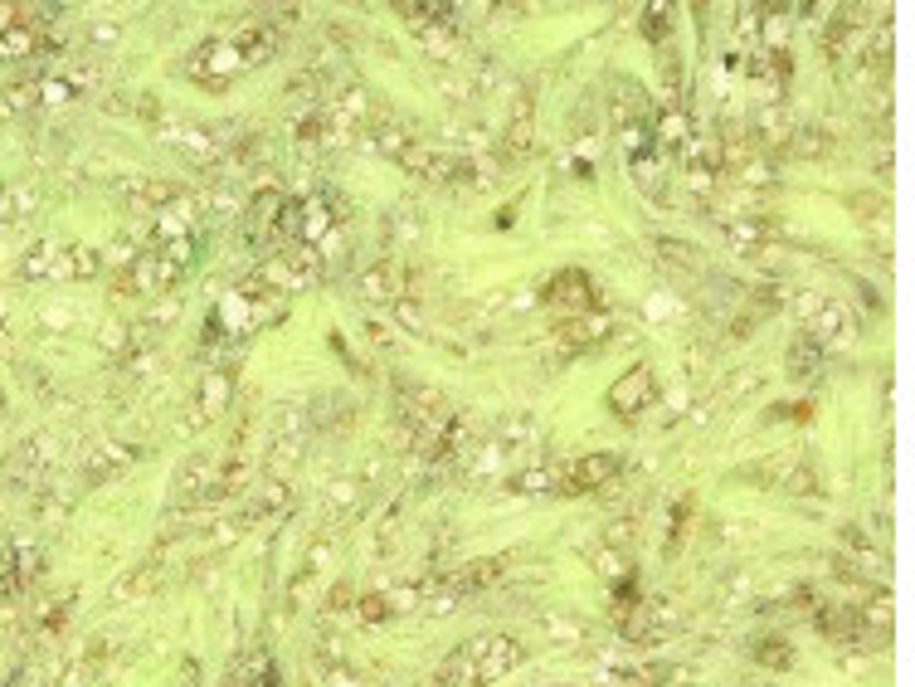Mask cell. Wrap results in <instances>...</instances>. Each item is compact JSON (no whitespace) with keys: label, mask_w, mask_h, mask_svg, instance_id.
I'll return each instance as SVG.
<instances>
[{"label":"cell","mask_w":915,"mask_h":687,"mask_svg":"<svg viewBox=\"0 0 915 687\" xmlns=\"http://www.w3.org/2000/svg\"><path fill=\"white\" fill-rule=\"evenodd\" d=\"M346 605H356V590H351V580H341V585L331 590L322 610H327V614H346Z\"/></svg>","instance_id":"b9f144b4"},{"label":"cell","mask_w":915,"mask_h":687,"mask_svg":"<svg viewBox=\"0 0 915 687\" xmlns=\"http://www.w3.org/2000/svg\"><path fill=\"white\" fill-rule=\"evenodd\" d=\"M842 546H847V556H852V561H862L867 571H881V566H886V561H881V551L872 546V536L862 532V527H842Z\"/></svg>","instance_id":"4dcf8cb0"},{"label":"cell","mask_w":915,"mask_h":687,"mask_svg":"<svg viewBox=\"0 0 915 687\" xmlns=\"http://www.w3.org/2000/svg\"><path fill=\"white\" fill-rule=\"evenodd\" d=\"M614 332H619V317L604 307H589V312H575L555 327V342L570 346V351H585V346H604Z\"/></svg>","instance_id":"30bf717a"},{"label":"cell","mask_w":915,"mask_h":687,"mask_svg":"<svg viewBox=\"0 0 915 687\" xmlns=\"http://www.w3.org/2000/svg\"><path fill=\"white\" fill-rule=\"evenodd\" d=\"M307 429L312 420L302 415V405H283L278 415H273V434H268V468L273 473H288L302 449H307Z\"/></svg>","instance_id":"3957f363"},{"label":"cell","mask_w":915,"mask_h":687,"mask_svg":"<svg viewBox=\"0 0 915 687\" xmlns=\"http://www.w3.org/2000/svg\"><path fill=\"white\" fill-rule=\"evenodd\" d=\"M176 317H181V303H176L171 293L161 298V307H151V327H171Z\"/></svg>","instance_id":"7bdbcfd3"},{"label":"cell","mask_w":915,"mask_h":687,"mask_svg":"<svg viewBox=\"0 0 915 687\" xmlns=\"http://www.w3.org/2000/svg\"><path fill=\"white\" fill-rule=\"evenodd\" d=\"M502 463H507V444L487 439V444H482V449H477V454L463 463V473H468L473 483H487V478H497V473H502Z\"/></svg>","instance_id":"cb8c5ba5"},{"label":"cell","mask_w":915,"mask_h":687,"mask_svg":"<svg viewBox=\"0 0 915 687\" xmlns=\"http://www.w3.org/2000/svg\"><path fill=\"white\" fill-rule=\"evenodd\" d=\"M541 629H546L555 644H580V639H585V624L570 619V614H560V610H550L546 619H541Z\"/></svg>","instance_id":"836d02e7"},{"label":"cell","mask_w":915,"mask_h":687,"mask_svg":"<svg viewBox=\"0 0 915 687\" xmlns=\"http://www.w3.org/2000/svg\"><path fill=\"white\" fill-rule=\"evenodd\" d=\"M361 497H366V483H361V478H331L327 483V502L336 512H356Z\"/></svg>","instance_id":"d6a6232c"},{"label":"cell","mask_w":915,"mask_h":687,"mask_svg":"<svg viewBox=\"0 0 915 687\" xmlns=\"http://www.w3.org/2000/svg\"><path fill=\"white\" fill-rule=\"evenodd\" d=\"M502 488L516 497H565V468L560 463H531L521 473H507Z\"/></svg>","instance_id":"7c38bea8"},{"label":"cell","mask_w":915,"mask_h":687,"mask_svg":"<svg viewBox=\"0 0 915 687\" xmlns=\"http://www.w3.org/2000/svg\"><path fill=\"white\" fill-rule=\"evenodd\" d=\"M20 590H25V575L10 561V551H0V600H20Z\"/></svg>","instance_id":"f35d334b"},{"label":"cell","mask_w":915,"mask_h":687,"mask_svg":"<svg viewBox=\"0 0 915 687\" xmlns=\"http://www.w3.org/2000/svg\"><path fill=\"white\" fill-rule=\"evenodd\" d=\"M103 346H108V351H122V346H127V327H122V322H117V327H103Z\"/></svg>","instance_id":"bcb514c9"},{"label":"cell","mask_w":915,"mask_h":687,"mask_svg":"<svg viewBox=\"0 0 915 687\" xmlns=\"http://www.w3.org/2000/svg\"><path fill=\"white\" fill-rule=\"evenodd\" d=\"M658 400V371L648 366V361H638L628 376H619V381L609 385V395H604V405L619 415V420H638L648 405Z\"/></svg>","instance_id":"277c9868"},{"label":"cell","mask_w":915,"mask_h":687,"mask_svg":"<svg viewBox=\"0 0 915 687\" xmlns=\"http://www.w3.org/2000/svg\"><path fill=\"white\" fill-rule=\"evenodd\" d=\"M98 268H103V259H98L93 249H69L64 264H59V273H69V278H93Z\"/></svg>","instance_id":"74e56055"},{"label":"cell","mask_w":915,"mask_h":687,"mask_svg":"<svg viewBox=\"0 0 915 687\" xmlns=\"http://www.w3.org/2000/svg\"><path fill=\"white\" fill-rule=\"evenodd\" d=\"M847 327H852V307L842 303V298H823L818 312L804 322V337H813L818 346H828V342H842Z\"/></svg>","instance_id":"5bb4252c"},{"label":"cell","mask_w":915,"mask_h":687,"mask_svg":"<svg viewBox=\"0 0 915 687\" xmlns=\"http://www.w3.org/2000/svg\"><path fill=\"white\" fill-rule=\"evenodd\" d=\"M39 49V30L35 25H10L0 35V59H30Z\"/></svg>","instance_id":"f1b7e54d"},{"label":"cell","mask_w":915,"mask_h":687,"mask_svg":"<svg viewBox=\"0 0 915 687\" xmlns=\"http://www.w3.org/2000/svg\"><path fill=\"white\" fill-rule=\"evenodd\" d=\"M54 254H59L54 244H35V249L25 254V264H20V273H25V278H49V273H59V264H54Z\"/></svg>","instance_id":"e575fe53"},{"label":"cell","mask_w":915,"mask_h":687,"mask_svg":"<svg viewBox=\"0 0 915 687\" xmlns=\"http://www.w3.org/2000/svg\"><path fill=\"white\" fill-rule=\"evenodd\" d=\"M672 15H677L672 5H648L643 10V35L653 39V44H662V39L672 35Z\"/></svg>","instance_id":"d590c367"},{"label":"cell","mask_w":915,"mask_h":687,"mask_svg":"<svg viewBox=\"0 0 915 687\" xmlns=\"http://www.w3.org/2000/svg\"><path fill=\"white\" fill-rule=\"evenodd\" d=\"M541 303L575 317V312L599 307V288H594V278H589L585 268H560V273H550L546 283H541Z\"/></svg>","instance_id":"8992f818"},{"label":"cell","mask_w":915,"mask_h":687,"mask_svg":"<svg viewBox=\"0 0 915 687\" xmlns=\"http://www.w3.org/2000/svg\"><path fill=\"white\" fill-rule=\"evenodd\" d=\"M331 551H336V532H322V536H317V541H312V551H307V556H302V571H297L293 590H288V605H297V600H302V590H307V580H317V575L327 571Z\"/></svg>","instance_id":"ac0fdd59"},{"label":"cell","mask_w":915,"mask_h":687,"mask_svg":"<svg viewBox=\"0 0 915 687\" xmlns=\"http://www.w3.org/2000/svg\"><path fill=\"white\" fill-rule=\"evenodd\" d=\"M458 658H463V687H492L526 663V649L512 634H477L458 644Z\"/></svg>","instance_id":"6da1fadb"},{"label":"cell","mask_w":915,"mask_h":687,"mask_svg":"<svg viewBox=\"0 0 915 687\" xmlns=\"http://www.w3.org/2000/svg\"><path fill=\"white\" fill-rule=\"evenodd\" d=\"M794 15L789 10H760V39L769 44V54H784V44H789V25Z\"/></svg>","instance_id":"f546056e"},{"label":"cell","mask_w":915,"mask_h":687,"mask_svg":"<svg viewBox=\"0 0 915 687\" xmlns=\"http://www.w3.org/2000/svg\"><path fill=\"white\" fill-rule=\"evenodd\" d=\"M813 624H818V634H823L828 644H857V639H862L857 605H818Z\"/></svg>","instance_id":"9a60e30c"},{"label":"cell","mask_w":915,"mask_h":687,"mask_svg":"<svg viewBox=\"0 0 915 687\" xmlns=\"http://www.w3.org/2000/svg\"><path fill=\"white\" fill-rule=\"evenodd\" d=\"M541 439V429H536V420L531 415H507V420L497 424V444H507V454H516V449H531Z\"/></svg>","instance_id":"d4e9b609"},{"label":"cell","mask_w":915,"mask_h":687,"mask_svg":"<svg viewBox=\"0 0 915 687\" xmlns=\"http://www.w3.org/2000/svg\"><path fill=\"white\" fill-rule=\"evenodd\" d=\"M731 176H735V186H745V191H769V186H774V166H769L765 152L740 156L731 166Z\"/></svg>","instance_id":"7402d4cb"},{"label":"cell","mask_w":915,"mask_h":687,"mask_svg":"<svg viewBox=\"0 0 915 687\" xmlns=\"http://www.w3.org/2000/svg\"><path fill=\"white\" fill-rule=\"evenodd\" d=\"M619 473H623V454H614V449H594V454L570 458V463H565V497L599 493V488H609Z\"/></svg>","instance_id":"52a82bcc"},{"label":"cell","mask_w":915,"mask_h":687,"mask_svg":"<svg viewBox=\"0 0 915 687\" xmlns=\"http://www.w3.org/2000/svg\"><path fill=\"white\" fill-rule=\"evenodd\" d=\"M317 673H322V687H385L366 678L361 668H351L346 658H336L331 649H317Z\"/></svg>","instance_id":"d6986e66"},{"label":"cell","mask_w":915,"mask_h":687,"mask_svg":"<svg viewBox=\"0 0 915 687\" xmlns=\"http://www.w3.org/2000/svg\"><path fill=\"white\" fill-rule=\"evenodd\" d=\"M424 595H429V575H419V580H404V585H390V590H375L366 600H356L361 605V619L366 624H385V619H400V614H414L424 605Z\"/></svg>","instance_id":"5b68a950"},{"label":"cell","mask_w":915,"mask_h":687,"mask_svg":"<svg viewBox=\"0 0 915 687\" xmlns=\"http://www.w3.org/2000/svg\"><path fill=\"white\" fill-rule=\"evenodd\" d=\"M127 463H132V449H122V444H112V439H98V444H88V449L78 454V478H83L88 488H98V483L117 478Z\"/></svg>","instance_id":"8fae6325"},{"label":"cell","mask_w":915,"mask_h":687,"mask_svg":"<svg viewBox=\"0 0 915 687\" xmlns=\"http://www.w3.org/2000/svg\"><path fill=\"white\" fill-rule=\"evenodd\" d=\"M818 361H823V346L813 342V337H794L789 342V356H784V366H789V376H818Z\"/></svg>","instance_id":"484cf974"},{"label":"cell","mask_w":915,"mask_h":687,"mask_svg":"<svg viewBox=\"0 0 915 687\" xmlns=\"http://www.w3.org/2000/svg\"><path fill=\"white\" fill-rule=\"evenodd\" d=\"M15 20H20V10H15V5H0V35H5Z\"/></svg>","instance_id":"c3c4849f"},{"label":"cell","mask_w":915,"mask_h":687,"mask_svg":"<svg viewBox=\"0 0 915 687\" xmlns=\"http://www.w3.org/2000/svg\"><path fill=\"white\" fill-rule=\"evenodd\" d=\"M151 585V566H137V571H127V580H122V585H112V605H122V600H132V595H142V590H147Z\"/></svg>","instance_id":"ab89813d"},{"label":"cell","mask_w":915,"mask_h":687,"mask_svg":"<svg viewBox=\"0 0 915 687\" xmlns=\"http://www.w3.org/2000/svg\"><path fill=\"white\" fill-rule=\"evenodd\" d=\"M190 69L195 78H205V83H229L234 74H244L249 69V59H244V49L234 44V35H220V39H205L195 54H190Z\"/></svg>","instance_id":"ba28073f"},{"label":"cell","mask_w":915,"mask_h":687,"mask_svg":"<svg viewBox=\"0 0 915 687\" xmlns=\"http://www.w3.org/2000/svg\"><path fill=\"white\" fill-rule=\"evenodd\" d=\"M531 152H536V122H531V98H521L512 122H507V137H502V161L512 166V161H526Z\"/></svg>","instance_id":"2e32d148"},{"label":"cell","mask_w":915,"mask_h":687,"mask_svg":"<svg viewBox=\"0 0 915 687\" xmlns=\"http://www.w3.org/2000/svg\"><path fill=\"white\" fill-rule=\"evenodd\" d=\"M755 663H765V668H794V649H789V639H779V634H765V639H755Z\"/></svg>","instance_id":"1f68e13d"},{"label":"cell","mask_w":915,"mask_h":687,"mask_svg":"<svg viewBox=\"0 0 915 687\" xmlns=\"http://www.w3.org/2000/svg\"><path fill=\"white\" fill-rule=\"evenodd\" d=\"M735 30L755 35V30H760V5H740V10H735Z\"/></svg>","instance_id":"f6af8a7d"},{"label":"cell","mask_w":915,"mask_h":687,"mask_svg":"<svg viewBox=\"0 0 915 687\" xmlns=\"http://www.w3.org/2000/svg\"><path fill=\"white\" fill-rule=\"evenodd\" d=\"M356 288H361V298H366V303L395 307L400 298H409V268H404L400 259H375L370 268H361Z\"/></svg>","instance_id":"9c48e42d"},{"label":"cell","mask_w":915,"mask_h":687,"mask_svg":"<svg viewBox=\"0 0 915 687\" xmlns=\"http://www.w3.org/2000/svg\"><path fill=\"white\" fill-rule=\"evenodd\" d=\"M0 332H5V312H0Z\"/></svg>","instance_id":"681fc988"},{"label":"cell","mask_w":915,"mask_h":687,"mask_svg":"<svg viewBox=\"0 0 915 687\" xmlns=\"http://www.w3.org/2000/svg\"><path fill=\"white\" fill-rule=\"evenodd\" d=\"M35 512H39V522H64V517H69V493H59V488H39Z\"/></svg>","instance_id":"8d00e7d4"},{"label":"cell","mask_w":915,"mask_h":687,"mask_svg":"<svg viewBox=\"0 0 915 687\" xmlns=\"http://www.w3.org/2000/svg\"><path fill=\"white\" fill-rule=\"evenodd\" d=\"M370 147H375L380 156H390V161H400V166H404V156L419 147V137H414V132H409L404 122H380V127H375V142H370Z\"/></svg>","instance_id":"44dd1931"},{"label":"cell","mask_w":915,"mask_h":687,"mask_svg":"<svg viewBox=\"0 0 915 687\" xmlns=\"http://www.w3.org/2000/svg\"><path fill=\"white\" fill-rule=\"evenodd\" d=\"M93 687H103V683H93Z\"/></svg>","instance_id":"f907efd6"},{"label":"cell","mask_w":915,"mask_h":687,"mask_svg":"<svg viewBox=\"0 0 915 687\" xmlns=\"http://www.w3.org/2000/svg\"><path fill=\"white\" fill-rule=\"evenodd\" d=\"M589 561H594V571L604 575V580H633V561H628V551L614 546V541H599L589 551Z\"/></svg>","instance_id":"603a6c76"},{"label":"cell","mask_w":915,"mask_h":687,"mask_svg":"<svg viewBox=\"0 0 915 687\" xmlns=\"http://www.w3.org/2000/svg\"><path fill=\"white\" fill-rule=\"evenodd\" d=\"M88 35H93V39H103V44H112V39L122 35V30H117V25H93Z\"/></svg>","instance_id":"7dc6e473"},{"label":"cell","mask_w":915,"mask_h":687,"mask_svg":"<svg viewBox=\"0 0 915 687\" xmlns=\"http://www.w3.org/2000/svg\"><path fill=\"white\" fill-rule=\"evenodd\" d=\"M151 132H156L166 147H176L181 156L200 161V166H215V161L229 156V147L220 142V132H215V127H200V122H185V117L156 113L151 117Z\"/></svg>","instance_id":"7a4b0ae2"},{"label":"cell","mask_w":915,"mask_h":687,"mask_svg":"<svg viewBox=\"0 0 915 687\" xmlns=\"http://www.w3.org/2000/svg\"><path fill=\"white\" fill-rule=\"evenodd\" d=\"M658 254H672V264H692V244H682V239H658Z\"/></svg>","instance_id":"ee69618b"},{"label":"cell","mask_w":915,"mask_h":687,"mask_svg":"<svg viewBox=\"0 0 915 687\" xmlns=\"http://www.w3.org/2000/svg\"><path fill=\"white\" fill-rule=\"evenodd\" d=\"M784 483V493H794V497H813V493H823V473L808 463V458H794V468L779 478Z\"/></svg>","instance_id":"83f0119b"},{"label":"cell","mask_w":915,"mask_h":687,"mask_svg":"<svg viewBox=\"0 0 915 687\" xmlns=\"http://www.w3.org/2000/svg\"><path fill=\"white\" fill-rule=\"evenodd\" d=\"M331 229H336V220H331V205H327V200H322V195L302 200V225H297V239H307V244L317 249Z\"/></svg>","instance_id":"ffe728a7"},{"label":"cell","mask_w":915,"mask_h":687,"mask_svg":"<svg viewBox=\"0 0 915 687\" xmlns=\"http://www.w3.org/2000/svg\"><path fill=\"white\" fill-rule=\"evenodd\" d=\"M692 142V122H687V108H662L658 117V147H687Z\"/></svg>","instance_id":"4316f807"},{"label":"cell","mask_w":915,"mask_h":687,"mask_svg":"<svg viewBox=\"0 0 915 687\" xmlns=\"http://www.w3.org/2000/svg\"><path fill=\"white\" fill-rule=\"evenodd\" d=\"M122 195L132 200V205H142V210H166L171 200H176V186L171 181H151V176H127L122 181Z\"/></svg>","instance_id":"e0dca14e"},{"label":"cell","mask_w":915,"mask_h":687,"mask_svg":"<svg viewBox=\"0 0 915 687\" xmlns=\"http://www.w3.org/2000/svg\"><path fill=\"white\" fill-rule=\"evenodd\" d=\"M234 405V376L229 371H210L195 385V424H215Z\"/></svg>","instance_id":"4fadbf2b"},{"label":"cell","mask_w":915,"mask_h":687,"mask_svg":"<svg viewBox=\"0 0 915 687\" xmlns=\"http://www.w3.org/2000/svg\"><path fill=\"white\" fill-rule=\"evenodd\" d=\"M687 517H692V502H677V507H672V536H667V551H677V546H682V536H687Z\"/></svg>","instance_id":"60d3db41"}]
</instances>
